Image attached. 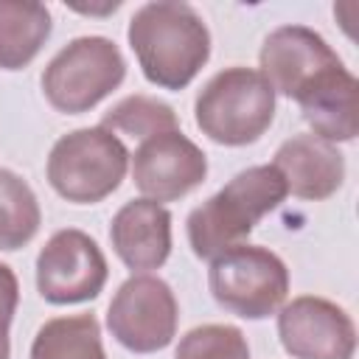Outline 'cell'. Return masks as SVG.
Returning <instances> with one entry per match:
<instances>
[{"mask_svg": "<svg viewBox=\"0 0 359 359\" xmlns=\"http://www.w3.org/2000/svg\"><path fill=\"white\" fill-rule=\"evenodd\" d=\"M210 292L233 314L258 320L283 303L289 292V275L275 252L238 244L216 255L210 266Z\"/></svg>", "mask_w": 359, "mask_h": 359, "instance_id": "6", "label": "cell"}, {"mask_svg": "<svg viewBox=\"0 0 359 359\" xmlns=\"http://www.w3.org/2000/svg\"><path fill=\"white\" fill-rule=\"evenodd\" d=\"M283 348L297 359H351L356 331L351 317L323 297H297L278 317Z\"/></svg>", "mask_w": 359, "mask_h": 359, "instance_id": "9", "label": "cell"}, {"mask_svg": "<svg viewBox=\"0 0 359 359\" xmlns=\"http://www.w3.org/2000/svg\"><path fill=\"white\" fill-rule=\"evenodd\" d=\"M126 149L104 126L65 135L48 157V180L70 202H98L126 174Z\"/></svg>", "mask_w": 359, "mask_h": 359, "instance_id": "4", "label": "cell"}, {"mask_svg": "<svg viewBox=\"0 0 359 359\" xmlns=\"http://www.w3.org/2000/svg\"><path fill=\"white\" fill-rule=\"evenodd\" d=\"M123 56L104 36H81L53 56L42 76L48 101L62 112H84L123 79Z\"/></svg>", "mask_w": 359, "mask_h": 359, "instance_id": "5", "label": "cell"}, {"mask_svg": "<svg viewBox=\"0 0 359 359\" xmlns=\"http://www.w3.org/2000/svg\"><path fill=\"white\" fill-rule=\"evenodd\" d=\"M129 42L149 81L180 90L205 65L210 36L185 3H149L129 22Z\"/></svg>", "mask_w": 359, "mask_h": 359, "instance_id": "1", "label": "cell"}, {"mask_svg": "<svg viewBox=\"0 0 359 359\" xmlns=\"http://www.w3.org/2000/svg\"><path fill=\"white\" fill-rule=\"evenodd\" d=\"M261 76L272 90L297 98L320 76L342 67V62L320 34L303 25H286L266 36L261 48Z\"/></svg>", "mask_w": 359, "mask_h": 359, "instance_id": "10", "label": "cell"}, {"mask_svg": "<svg viewBox=\"0 0 359 359\" xmlns=\"http://www.w3.org/2000/svg\"><path fill=\"white\" fill-rule=\"evenodd\" d=\"M205 154L177 129L151 135L135 151V185L154 199H180L205 180Z\"/></svg>", "mask_w": 359, "mask_h": 359, "instance_id": "11", "label": "cell"}, {"mask_svg": "<svg viewBox=\"0 0 359 359\" xmlns=\"http://www.w3.org/2000/svg\"><path fill=\"white\" fill-rule=\"evenodd\" d=\"M177 359H250V348L233 325H199L182 337Z\"/></svg>", "mask_w": 359, "mask_h": 359, "instance_id": "19", "label": "cell"}, {"mask_svg": "<svg viewBox=\"0 0 359 359\" xmlns=\"http://www.w3.org/2000/svg\"><path fill=\"white\" fill-rule=\"evenodd\" d=\"M109 331L137 353L160 351L177 331V300L168 283L151 275L129 278L109 303Z\"/></svg>", "mask_w": 359, "mask_h": 359, "instance_id": "7", "label": "cell"}, {"mask_svg": "<svg viewBox=\"0 0 359 359\" xmlns=\"http://www.w3.org/2000/svg\"><path fill=\"white\" fill-rule=\"evenodd\" d=\"M31 359H104L95 317L79 314L45 323L34 339Z\"/></svg>", "mask_w": 359, "mask_h": 359, "instance_id": "16", "label": "cell"}, {"mask_svg": "<svg viewBox=\"0 0 359 359\" xmlns=\"http://www.w3.org/2000/svg\"><path fill=\"white\" fill-rule=\"evenodd\" d=\"M50 34V14L34 0H0V67L28 65Z\"/></svg>", "mask_w": 359, "mask_h": 359, "instance_id": "15", "label": "cell"}, {"mask_svg": "<svg viewBox=\"0 0 359 359\" xmlns=\"http://www.w3.org/2000/svg\"><path fill=\"white\" fill-rule=\"evenodd\" d=\"M109 236L126 266L157 269L171 250V216L151 199H135L115 213Z\"/></svg>", "mask_w": 359, "mask_h": 359, "instance_id": "12", "label": "cell"}, {"mask_svg": "<svg viewBox=\"0 0 359 359\" xmlns=\"http://www.w3.org/2000/svg\"><path fill=\"white\" fill-rule=\"evenodd\" d=\"M303 118L323 140H351L359 132V84L345 67L320 76L297 95Z\"/></svg>", "mask_w": 359, "mask_h": 359, "instance_id": "14", "label": "cell"}, {"mask_svg": "<svg viewBox=\"0 0 359 359\" xmlns=\"http://www.w3.org/2000/svg\"><path fill=\"white\" fill-rule=\"evenodd\" d=\"M107 261L81 230H59L36 258V286L50 303H79L101 292Z\"/></svg>", "mask_w": 359, "mask_h": 359, "instance_id": "8", "label": "cell"}, {"mask_svg": "<svg viewBox=\"0 0 359 359\" xmlns=\"http://www.w3.org/2000/svg\"><path fill=\"white\" fill-rule=\"evenodd\" d=\"M275 115V90L258 70L230 67L196 98V123L216 143L241 146L264 135Z\"/></svg>", "mask_w": 359, "mask_h": 359, "instance_id": "3", "label": "cell"}, {"mask_svg": "<svg viewBox=\"0 0 359 359\" xmlns=\"http://www.w3.org/2000/svg\"><path fill=\"white\" fill-rule=\"evenodd\" d=\"M17 278L14 272L0 264V359H8V325L17 309Z\"/></svg>", "mask_w": 359, "mask_h": 359, "instance_id": "20", "label": "cell"}, {"mask_svg": "<svg viewBox=\"0 0 359 359\" xmlns=\"http://www.w3.org/2000/svg\"><path fill=\"white\" fill-rule=\"evenodd\" d=\"M286 196V182L275 165H255L233 177L216 196L188 219V238L199 258H216L238 247L255 222Z\"/></svg>", "mask_w": 359, "mask_h": 359, "instance_id": "2", "label": "cell"}, {"mask_svg": "<svg viewBox=\"0 0 359 359\" xmlns=\"http://www.w3.org/2000/svg\"><path fill=\"white\" fill-rule=\"evenodd\" d=\"M275 168L280 171L286 191L303 199L331 196L345 174L342 154L317 135H297L286 140L275 154Z\"/></svg>", "mask_w": 359, "mask_h": 359, "instance_id": "13", "label": "cell"}, {"mask_svg": "<svg viewBox=\"0 0 359 359\" xmlns=\"http://www.w3.org/2000/svg\"><path fill=\"white\" fill-rule=\"evenodd\" d=\"M39 205L34 191L11 171H0V250H17L34 238Z\"/></svg>", "mask_w": 359, "mask_h": 359, "instance_id": "17", "label": "cell"}, {"mask_svg": "<svg viewBox=\"0 0 359 359\" xmlns=\"http://www.w3.org/2000/svg\"><path fill=\"white\" fill-rule=\"evenodd\" d=\"M104 129H118L129 132L135 137H151L160 132H174L177 129V115L168 104L149 98V95H129L118 107H112L104 115Z\"/></svg>", "mask_w": 359, "mask_h": 359, "instance_id": "18", "label": "cell"}]
</instances>
